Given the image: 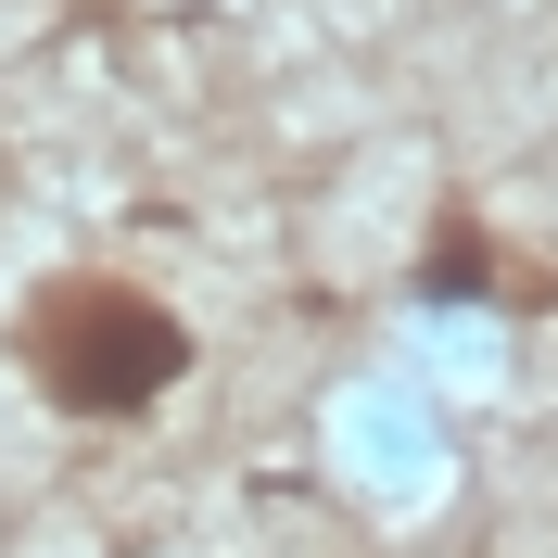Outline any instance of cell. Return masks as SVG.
<instances>
[{"label": "cell", "mask_w": 558, "mask_h": 558, "mask_svg": "<svg viewBox=\"0 0 558 558\" xmlns=\"http://www.w3.org/2000/svg\"><path fill=\"white\" fill-rule=\"evenodd\" d=\"M0 355L26 368L38 407H64V418H153L178 381H191L178 305L140 292V279H114V267H51L26 305H13Z\"/></svg>", "instance_id": "6da1fadb"}]
</instances>
